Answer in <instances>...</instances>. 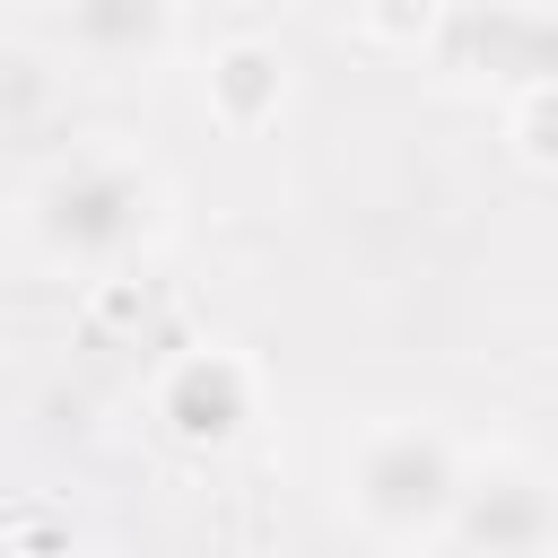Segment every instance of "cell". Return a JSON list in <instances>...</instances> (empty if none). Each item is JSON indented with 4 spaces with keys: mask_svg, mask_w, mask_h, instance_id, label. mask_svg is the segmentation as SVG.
Returning <instances> with one entry per match:
<instances>
[{
    "mask_svg": "<svg viewBox=\"0 0 558 558\" xmlns=\"http://www.w3.org/2000/svg\"><path fill=\"white\" fill-rule=\"evenodd\" d=\"M157 174L131 166V157H70L35 183L26 201V227H35V253L61 262V270H113L131 262L148 235H157Z\"/></svg>",
    "mask_w": 558,
    "mask_h": 558,
    "instance_id": "cell-1",
    "label": "cell"
},
{
    "mask_svg": "<svg viewBox=\"0 0 558 558\" xmlns=\"http://www.w3.org/2000/svg\"><path fill=\"white\" fill-rule=\"evenodd\" d=\"M462 480H471V462L453 453L445 427L392 418V427H366V436H357L340 488H349L357 532H375V541H436V532L453 523Z\"/></svg>",
    "mask_w": 558,
    "mask_h": 558,
    "instance_id": "cell-2",
    "label": "cell"
},
{
    "mask_svg": "<svg viewBox=\"0 0 558 558\" xmlns=\"http://www.w3.org/2000/svg\"><path fill=\"white\" fill-rule=\"evenodd\" d=\"M445 61L497 87H558V0H453Z\"/></svg>",
    "mask_w": 558,
    "mask_h": 558,
    "instance_id": "cell-3",
    "label": "cell"
},
{
    "mask_svg": "<svg viewBox=\"0 0 558 558\" xmlns=\"http://www.w3.org/2000/svg\"><path fill=\"white\" fill-rule=\"evenodd\" d=\"M445 541L462 558H549L558 549V488L523 462H488L462 480Z\"/></svg>",
    "mask_w": 558,
    "mask_h": 558,
    "instance_id": "cell-4",
    "label": "cell"
},
{
    "mask_svg": "<svg viewBox=\"0 0 558 558\" xmlns=\"http://www.w3.org/2000/svg\"><path fill=\"white\" fill-rule=\"evenodd\" d=\"M157 427L183 445V453H227L244 427H253V366L235 349H192L166 366L157 384Z\"/></svg>",
    "mask_w": 558,
    "mask_h": 558,
    "instance_id": "cell-5",
    "label": "cell"
},
{
    "mask_svg": "<svg viewBox=\"0 0 558 558\" xmlns=\"http://www.w3.org/2000/svg\"><path fill=\"white\" fill-rule=\"evenodd\" d=\"M61 35L96 70H140V61H157L174 44V0H70Z\"/></svg>",
    "mask_w": 558,
    "mask_h": 558,
    "instance_id": "cell-6",
    "label": "cell"
},
{
    "mask_svg": "<svg viewBox=\"0 0 558 558\" xmlns=\"http://www.w3.org/2000/svg\"><path fill=\"white\" fill-rule=\"evenodd\" d=\"M288 105V61L270 52V44H227L218 61H209V113L227 122V131H262L270 113Z\"/></svg>",
    "mask_w": 558,
    "mask_h": 558,
    "instance_id": "cell-7",
    "label": "cell"
},
{
    "mask_svg": "<svg viewBox=\"0 0 558 558\" xmlns=\"http://www.w3.org/2000/svg\"><path fill=\"white\" fill-rule=\"evenodd\" d=\"M514 148H523L532 166H558V87H532V96L514 105Z\"/></svg>",
    "mask_w": 558,
    "mask_h": 558,
    "instance_id": "cell-8",
    "label": "cell"
},
{
    "mask_svg": "<svg viewBox=\"0 0 558 558\" xmlns=\"http://www.w3.org/2000/svg\"><path fill=\"white\" fill-rule=\"evenodd\" d=\"M357 17H375L384 35H410V26H427V0H349Z\"/></svg>",
    "mask_w": 558,
    "mask_h": 558,
    "instance_id": "cell-9",
    "label": "cell"
},
{
    "mask_svg": "<svg viewBox=\"0 0 558 558\" xmlns=\"http://www.w3.org/2000/svg\"><path fill=\"white\" fill-rule=\"evenodd\" d=\"M70 558H113V549H70Z\"/></svg>",
    "mask_w": 558,
    "mask_h": 558,
    "instance_id": "cell-10",
    "label": "cell"
}]
</instances>
